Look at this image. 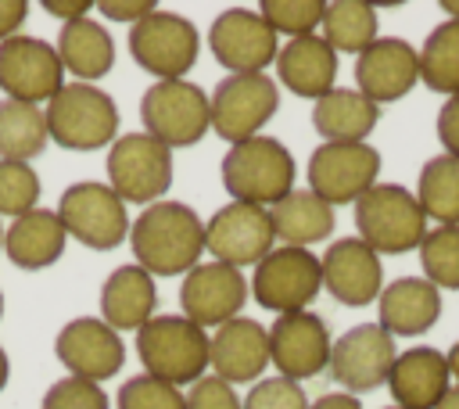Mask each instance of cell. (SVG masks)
Returning a JSON list of instances; mask_svg holds the SVG:
<instances>
[{
    "instance_id": "6da1fadb",
    "label": "cell",
    "mask_w": 459,
    "mask_h": 409,
    "mask_svg": "<svg viewBox=\"0 0 459 409\" xmlns=\"http://www.w3.org/2000/svg\"><path fill=\"white\" fill-rule=\"evenodd\" d=\"M129 248L151 276H179L204 255V222L183 201H154L129 222Z\"/></svg>"
},
{
    "instance_id": "7a4b0ae2",
    "label": "cell",
    "mask_w": 459,
    "mask_h": 409,
    "mask_svg": "<svg viewBox=\"0 0 459 409\" xmlns=\"http://www.w3.org/2000/svg\"><path fill=\"white\" fill-rule=\"evenodd\" d=\"M294 154L276 136H251L226 151L222 158V187L233 201L273 208L294 190Z\"/></svg>"
},
{
    "instance_id": "3957f363",
    "label": "cell",
    "mask_w": 459,
    "mask_h": 409,
    "mask_svg": "<svg viewBox=\"0 0 459 409\" xmlns=\"http://www.w3.org/2000/svg\"><path fill=\"white\" fill-rule=\"evenodd\" d=\"M47 133L65 151H97L111 147L118 133V108L111 93L93 83H65L43 108Z\"/></svg>"
},
{
    "instance_id": "277c9868",
    "label": "cell",
    "mask_w": 459,
    "mask_h": 409,
    "mask_svg": "<svg viewBox=\"0 0 459 409\" xmlns=\"http://www.w3.org/2000/svg\"><path fill=\"white\" fill-rule=\"evenodd\" d=\"M355 226L377 255H405L427 237V215L402 183H373L355 201Z\"/></svg>"
},
{
    "instance_id": "5b68a950",
    "label": "cell",
    "mask_w": 459,
    "mask_h": 409,
    "mask_svg": "<svg viewBox=\"0 0 459 409\" xmlns=\"http://www.w3.org/2000/svg\"><path fill=\"white\" fill-rule=\"evenodd\" d=\"M143 373L165 384H194L208 370V334L186 316H154L136 330Z\"/></svg>"
},
{
    "instance_id": "8992f818",
    "label": "cell",
    "mask_w": 459,
    "mask_h": 409,
    "mask_svg": "<svg viewBox=\"0 0 459 409\" xmlns=\"http://www.w3.org/2000/svg\"><path fill=\"white\" fill-rule=\"evenodd\" d=\"M140 122H143V133L165 144L169 151L190 147L212 129L208 93L190 79L151 83L140 97Z\"/></svg>"
},
{
    "instance_id": "52a82bcc",
    "label": "cell",
    "mask_w": 459,
    "mask_h": 409,
    "mask_svg": "<svg viewBox=\"0 0 459 409\" xmlns=\"http://www.w3.org/2000/svg\"><path fill=\"white\" fill-rule=\"evenodd\" d=\"M129 54L133 61L154 75V83L183 79L201 54V36L190 18L176 11H151L136 25H129Z\"/></svg>"
},
{
    "instance_id": "ba28073f",
    "label": "cell",
    "mask_w": 459,
    "mask_h": 409,
    "mask_svg": "<svg viewBox=\"0 0 459 409\" xmlns=\"http://www.w3.org/2000/svg\"><path fill=\"white\" fill-rule=\"evenodd\" d=\"M104 165H108V187L126 204L147 208L154 201H165V190L172 187V151L147 133L115 136Z\"/></svg>"
},
{
    "instance_id": "9c48e42d",
    "label": "cell",
    "mask_w": 459,
    "mask_h": 409,
    "mask_svg": "<svg viewBox=\"0 0 459 409\" xmlns=\"http://www.w3.org/2000/svg\"><path fill=\"white\" fill-rule=\"evenodd\" d=\"M57 219L68 237L93 251H111L129 237V215L126 201L97 179H79L61 190L57 201Z\"/></svg>"
},
{
    "instance_id": "30bf717a",
    "label": "cell",
    "mask_w": 459,
    "mask_h": 409,
    "mask_svg": "<svg viewBox=\"0 0 459 409\" xmlns=\"http://www.w3.org/2000/svg\"><path fill=\"white\" fill-rule=\"evenodd\" d=\"M323 291V265L308 248H273L251 273V294L262 309L287 316L305 312Z\"/></svg>"
},
{
    "instance_id": "8fae6325",
    "label": "cell",
    "mask_w": 459,
    "mask_h": 409,
    "mask_svg": "<svg viewBox=\"0 0 459 409\" xmlns=\"http://www.w3.org/2000/svg\"><path fill=\"white\" fill-rule=\"evenodd\" d=\"M65 86L57 47L43 36H11L0 43V93L22 104H47Z\"/></svg>"
},
{
    "instance_id": "7c38bea8",
    "label": "cell",
    "mask_w": 459,
    "mask_h": 409,
    "mask_svg": "<svg viewBox=\"0 0 459 409\" xmlns=\"http://www.w3.org/2000/svg\"><path fill=\"white\" fill-rule=\"evenodd\" d=\"M208 108H212V133L233 147L240 140L258 136V129L276 115L280 90L269 75H226L212 90Z\"/></svg>"
},
{
    "instance_id": "4fadbf2b",
    "label": "cell",
    "mask_w": 459,
    "mask_h": 409,
    "mask_svg": "<svg viewBox=\"0 0 459 409\" xmlns=\"http://www.w3.org/2000/svg\"><path fill=\"white\" fill-rule=\"evenodd\" d=\"M273 219L262 204L226 201L212 212V219H204V251H212L215 262H226L233 269L258 265L273 251Z\"/></svg>"
},
{
    "instance_id": "5bb4252c",
    "label": "cell",
    "mask_w": 459,
    "mask_h": 409,
    "mask_svg": "<svg viewBox=\"0 0 459 409\" xmlns=\"http://www.w3.org/2000/svg\"><path fill=\"white\" fill-rule=\"evenodd\" d=\"M380 176V151L373 144H319L308 158V190L330 208L355 204Z\"/></svg>"
},
{
    "instance_id": "9a60e30c",
    "label": "cell",
    "mask_w": 459,
    "mask_h": 409,
    "mask_svg": "<svg viewBox=\"0 0 459 409\" xmlns=\"http://www.w3.org/2000/svg\"><path fill=\"white\" fill-rule=\"evenodd\" d=\"M398 359L394 337L380 326V323H359L351 330H344L333 344H330V377L333 384H341L348 395H362L373 391L380 384H387V373Z\"/></svg>"
},
{
    "instance_id": "2e32d148",
    "label": "cell",
    "mask_w": 459,
    "mask_h": 409,
    "mask_svg": "<svg viewBox=\"0 0 459 409\" xmlns=\"http://www.w3.org/2000/svg\"><path fill=\"white\" fill-rule=\"evenodd\" d=\"M208 47L230 75H262L280 54V36L258 11L230 7L212 22Z\"/></svg>"
},
{
    "instance_id": "e0dca14e",
    "label": "cell",
    "mask_w": 459,
    "mask_h": 409,
    "mask_svg": "<svg viewBox=\"0 0 459 409\" xmlns=\"http://www.w3.org/2000/svg\"><path fill=\"white\" fill-rule=\"evenodd\" d=\"M330 330L326 319L316 312H287L276 316L269 326V362L280 370V377L301 384L308 377H319L330 362Z\"/></svg>"
},
{
    "instance_id": "ac0fdd59",
    "label": "cell",
    "mask_w": 459,
    "mask_h": 409,
    "mask_svg": "<svg viewBox=\"0 0 459 409\" xmlns=\"http://www.w3.org/2000/svg\"><path fill=\"white\" fill-rule=\"evenodd\" d=\"M54 355L68 370V377H82V380L100 384L122 370L126 344H122V334H115L104 319L75 316L57 330Z\"/></svg>"
},
{
    "instance_id": "d6986e66",
    "label": "cell",
    "mask_w": 459,
    "mask_h": 409,
    "mask_svg": "<svg viewBox=\"0 0 459 409\" xmlns=\"http://www.w3.org/2000/svg\"><path fill=\"white\" fill-rule=\"evenodd\" d=\"M247 301V280L240 276V269L226 265V262H197L186 276H183V287H179V305H183V316L190 323H197L201 330L208 326H222L230 319L240 316Z\"/></svg>"
},
{
    "instance_id": "ffe728a7",
    "label": "cell",
    "mask_w": 459,
    "mask_h": 409,
    "mask_svg": "<svg viewBox=\"0 0 459 409\" xmlns=\"http://www.w3.org/2000/svg\"><path fill=\"white\" fill-rule=\"evenodd\" d=\"M416 83H420V57L416 47L402 36H377L355 57V90L377 108L402 100Z\"/></svg>"
},
{
    "instance_id": "44dd1931",
    "label": "cell",
    "mask_w": 459,
    "mask_h": 409,
    "mask_svg": "<svg viewBox=\"0 0 459 409\" xmlns=\"http://www.w3.org/2000/svg\"><path fill=\"white\" fill-rule=\"evenodd\" d=\"M323 287L330 291L333 301L348 305V309H362V305H373L384 291V265H380V255L359 240V237H341L333 240L323 258Z\"/></svg>"
},
{
    "instance_id": "7402d4cb",
    "label": "cell",
    "mask_w": 459,
    "mask_h": 409,
    "mask_svg": "<svg viewBox=\"0 0 459 409\" xmlns=\"http://www.w3.org/2000/svg\"><path fill=\"white\" fill-rule=\"evenodd\" d=\"M208 366L226 384H251L269 366V330L258 319L237 316L208 334Z\"/></svg>"
},
{
    "instance_id": "603a6c76",
    "label": "cell",
    "mask_w": 459,
    "mask_h": 409,
    "mask_svg": "<svg viewBox=\"0 0 459 409\" xmlns=\"http://www.w3.org/2000/svg\"><path fill=\"white\" fill-rule=\"evenodd\" d=\"M448 387H452L448 359H445V352H437L430 344L398 352V359L387 373V391L398 409H434Z\"/></svg>"
},
{
    "instance_id": "cb8c5ba5",
    "label": "cell",
    "mask_w": 459,
    "mask_h": 409,
    "mask_svg": "<svg viewBox=\"0 0 459 409\" xmlns=\"http://www.w3.org/2000/svg\"><path fill=\"white\" fill-rule=\"evenodd\" d=\"M377 312L391 337H416L441 319V291L423 276H398L380 291Z\"/></svg>"
},
{
    "instance_id": "d4e9b609",
    "label": "cell",
    "mask_w": 459,
    "mask_h": 409,
    "mask_svg": "<svg viewBox=\"0 0 459 409\" xmlns=\"http://www.w3.org/2000/svg\"><path fill=\"white\" fill-rule=\"evenodd\" d=\"M273 65H276L280 86H287L294 97H308V100L326 97L333 90V79H337V54L316 32L287 39Z\"/></svg>"
},
{
    "instance_id": "484cf974",
    "label": "cell",
    "mask_w": 459,
    "mask_h": 409,
    "mask_svg": "<svg viewBox=\"0 0 459 409\" xmlns=\"http://www.w3.org/2000/svg\"><path fill=\"white\" fill-rule=\"evenodd\" d=\"M154 305H158L154 276L136 262L111 269L108 280L100 283V319L115 334L140 330L147 319H154Z\"/></svg>"
},
{
    "instance_id": "4316f807",
    "label": "cell",
    "mask_w": 459,
    "mask_h": 409,
    "mask_svg": "<svg viewBox=\"0 0 459 409\" xmlns=\"http://www.w3.org/2000/svg\"><path fill=\"white\" fill-rule=\"evenodd\" d=\"M68 233L54 208H32L4 230V255L18 269H47L65 255Z\"/></svg>"
},
{
    "instance_id": "83f0119b",
    "label": "cell",
    "mask_w": 459,
    "mask_h": 409,
    "mask_svg": "<svg viewBox=\"0 0 459 409\" xmlns=\"http://www.w3.org/2000/svg\"><path fill=\"white\" fill-rule=\"evenodd\" d=\"M54 47L65 65V75H75V83H97L115 68V39L93 18L65 22Z\"/></svg>"
},
{
    "instance_id": "f1b7e54d",
    "label": "cell",
    "mask_w": 459,
    "mask_h": 409,
    "mask_svg": "<svg viewBox=\"0 0 459 409\" xmlns=\"http://www.w3.org/2000/svg\"><path fill=\"white\" fill-rule=\"evenodd\" d=\"M377 122L380 108L348 86H333L326 97L312 104V126L323 136V144H366Z\"/></svg>"
},
{
    "instance_id": "f546056e",
    "label": "cell",
    "mask_w": 459,
    "mask_h": 409,
    "mask_svg": "<svg viewBox=\"0 0 459 409\" xmlns=\"http://www.w3.org/2000/svg\"><path fill=\"white\" fill-rule=\"evenodd\" d=\"M273 219V233L276 240H283L287 248H308L319 244L333 233V208L316 197L312 190H290L283 201H276L269 208Z\"/></svg>"
},
{
    "instance_id": "4dcf8cb0",
    "label": "cell",
    "mask_w": 459,
    "mask_h": 409,
    "mask_svg": "<svg viewBox=\"0 0 459 409\" xmlns=\"http://www.w3.org/2000/svg\"><path fill=\"white\" fill-rule=\"evenodd\" d=\"M47 115L36 104L0 100V161H29L47 147Z\"/></svg>"
},
{
    "instance_id": "1f68e13d",
    "label": "cell",
    "mask_w": 459,
    "mask_h": 409,
    "mask_svg": "<svg viewBox=\"0 0 459 409\" xmlns=\"http://www.w3.org/2000/svg\"><path fill=\"white\" fill-rule=\"evenodd\" d=\"M420 57V83L434 93H459V22L445 18L434 25L416 50Z\"/></svg>"
},
{
    "instance_id": "d6a6232c",
    "label": "cell",
    "mask_w": 459,
    "mask_h": 409,
    "mask_svg": "<svg viewBox=\"0 0 459 409\" xmlns=\"http://www.w3.org/2000/svg\"><path fill=\"white\" fill-rule=\"evenodd\" d=\"M416 201L437 226H459V158L437 154L420 169Z\"/></svg>"
},
{
    "instance_id": "836d02e7",
    "label": "cell",
    "mask_w": 459,
    "mask_h": 409,
    "mask_svg": "<svg viewBox=\"0 0 459 409\" xmlns=\"http://www.w3.org/2000/svg\"><path fill=\"white\" fill-rule=\"evenodd\" d=\"M323 39L333 54H362L377 39V11L362 0H333L323 11Z\"/></svg>"
},
{
    "instance_id": "e575fe53",
    "label": "cell",
    "mask_w": 459,
    "mask_h": 409,
    "mask_svg": "<svg viewBox=\"0 0 459 409\" xmlns=\"http://www.w3.org/2000/svg\"><path fill=\"white\" fill-rule=\"evenodd\" d=\"M423 280L437 291H459V226H434L420 244Z\"/></svg>"
},
{
    "instance_id": "d590c367",
    "label": "cell",
    "mask_w": 459,
    "mask_h": 409,
    "mask_svg": "<svg viewBox=\"0 0 459 409\" xmlns=\"http://www.w3.org/2000/svg\"><path fill=\"white\" fill-rule=\"evenodd\" d=\"M323 0H262L258 14L269 22V29L276 36L298 39V36H312L316 25H323Z\"/></svg>"
},
{
    "instance_id": "8d00e7d4",
    "label": "cell",
    "mask_w": 459,
    "mask_h": 409,
    "mask_svg": "<svg viewBox=\"0 0 459 409\" xmlns=\"http://www.w3.org/2000/svg\"><path fill=\"white\" fill-rule=\"evenodd\" d=\"M39 201V176L29 161H0V215L18 219Z\"/></svg>"
},
{
    "instance_id": "74e56055",
    "label": "cell",
    "mask_w": 459,
    "mask_h": 409,
    "mask_svg": "<svg viewBox=\"0 0 459 409\" xmlns=\"http://www.w3.org/2000/svg\"><path fill=\"white\" fill-rule=\"evenodd\" d=\"M118 409H186V395L151 373H136L118 387Z\"/></svg>"
},
{
    "instance_id": "f35d334b",
    "label": "cell",
    "mask_w": 459,
    "mask_h": 409,
    "mask_svg": "<svg viewBox=\"0 0 459 409\" xmlns=\"http://www.w3.org/2000/svg\"><path fill=\"white\" fill-rule=\"evenodd\" d=\"M108 395L100 391V384L82 380V377H65L54 380L39 402V409H108Z\"/></svg>"
},
{
    "instance_id": "ab89813d",
    "label": "cell",
    "mask_w": 459,
    "mask_h": 409,
    "mask_svg": "<svg viewBox=\"0 0 459 409\" xmlns=\"http://www.w3.org/2000/svg\"><path fill=\"white\" fill-rule=\"evenodd\" d=\"M244 409H308V398H305L301 384L276 373V377H262L251 384Z\"/></svg>"
},
{
    "instance_id": "60d3db41",
    "label": "cell",
    "mask_w": 459,
    "mask_h": 409,
    "mask_svg": "<svg viewBox=\"0 0 459 409\" xmlns=\"http://www.w3.org/2000/svg\"><path fill=\"white\" fill-rule=\"evenodd\" d=\"M186 409H244V402L237 398L233 384H226L212 373V377H201V380L190 384Z\"/></svg>"
},
{
    "instance_id": "b9f144b4",
    "label": "cell",
    "mask_w": 459,
    "mask_h": 409,
    "mask_svg": "<svg viewBox=\"0 0 459 409\" xmlns=\"http://www.w3.org/2000/svg\"><path fill=\"white\" fill-rule=\"evenodd\" d=\"M437 140L445 154L459 158V93H452L437 111Z\"/></svg>"
},
{
    "instance_id": "7bdbcfd3",
    "label": "cell",
    "mask_w": 459,
    "mask_h": 409,
    "mask_svg": "<svg viewBox=\"0 0 459 409\" xmlns=\"http://www.w3.org/2000/svg\"><path fill=\"white\" fill-rule=\"evenodd\" d=\"M97 11L104 14V18H115V22H129V25H136L140 18H147L151 11H158L151 0H100L97 4Z\"/></svg>"
},
{
    "instance_id": "ee69618b",
    "label": "cell",
    "mask_w": 459,
    "mask_h": 409,
    "mask_svg": "<svg viewBox=\"0 0 459 409\" xmlns=\"http://www.w3.org/2000/svg\"><path fill=\"white\" fill-rule=\"evenodd\" d=\"M29 18V4L25 0H0V43L18 36V25Z\"/></svg>"
},
{
    "instance_id": "f6af8a7d",
    "label": "cell",
    "mask_w": 459,
    "mask_h": 409,
    "mask_svg": "<svg viewBox=\"0 0 459 409\" xmlns=\"http://www.w3.org/2000/svg\"><path fill=\"white\" fill-rule=\"evenodd\" d=\"M90 7H93L90 0H43V11H47V14H57V18H65V22L86 18Z\"/></svg>"
},
{
    "instance_id": "bcb514c9",
    "label": "cell",
    "mask_w": 459,
    "mask_h": 409,
    "mask_svg": "<svg viewBox=\"0 0 459 409\" xmlns=\"http://www.w3.org/2000/svg\"><path fill=\"white\" fill-rule=\"evenodd\" d=\"M308 409H362V402L355 395H348V391H330V395L308 402Z\"/></svg>"
},
{
    "instance_id": "7dc6e473",
    "label": "cell",
    "mask_w": 459,
    "mask_h": 409,
    "mask_svg": "<svg viewBox=\"0 0 459 409\" xmlns=\"http://www.w3.org/2000/svg\"><path fill=\"white\" fill-rule=\"evenodd\" d=\"M434 409H459V384H455V387H448V391H445V398H441Z\"/></svg>"
},
{
    "instance_id": "c3c4849f",
    "label": "cell",
    "mask_w": 459,
    "mask_h": 409,
    "mask_svg": "<svg viewBox=\"0 0 459 409\" xmlns=\"http://www.w3.org/2000/svg\"><path fill=\"white\" fill-rule=\"evenodd\" d=\"M445 359H448V373H452V377L459 380V341H455V344L448 348V355H445Z\"/></svg>"
},
{
    "instance_id": "681fc988",
    "label": "cell",
    "mask_w": 459,
    "mask_h": 409,
    "mask_svg": "<svg viewBox=\"0 0 459 409\" xmlns=\"http://www.w3.org/2000/svg\"><path fill=\"white\" fill-rule=\"evenodd\" d=\"M7 377H11V359H7V352L0 348V391L7 387Z\"/></svg>"
},
{
    "instance_id": "f907efd6",
    "label": "cell",
    "mask_w": 459,
    "mask_h": 409,
    "mask_svg": "<svg viewBox=\"0 0 459 409\" xmlns=\"http://www.w3.org/2000/svg\"><path fill=\"white\" fill-rule=\"evenodd\" d=\"M441 11H445L448 18H455V22H459V0H441Z\"/></svg>"
},
{
    "instance_id": "816d5d0a",
    "label": "cell",
    "mask_w": 459,
    "mask_h": 409,
    "mask_svg": "<svg viewBox=\"0 0 459 409\" xmlns=\"http://www.w3.org/2000/svg\"><path fill=\"white\" fill-rule=\"evenodd\" d=\"M0 319H4V294H0Z\"/></svg>"
},
{
    "instance_id": "f5cc1de1",
    "label": "cell",
    "mask_w": 459,
    "mask_h": 409,
    "mask_svg": "<svg viewBox=\"0 0 459 409\" xmlns=\"http://www.w3.org/2000/svg\"><path fill=\"white\" fill-rule=\"evenodd\" d=\"M0 251H4V226H0Z\"/></svg>"
},
{
    "instance_id": "db71d44e",
    "label": "cell",
    "mask_w": 459,
    "mask_h": 409,
    "mask_svg": "<svg viewBox=\"0 0 459 409\" xmlns=\"http://www.w3.org/2000/svg\"><path fill=\"white\" fill-rule=\"evenodd\" d=\"M387 409H398V405H387Z\"/></svg>"
}]
</instances>
